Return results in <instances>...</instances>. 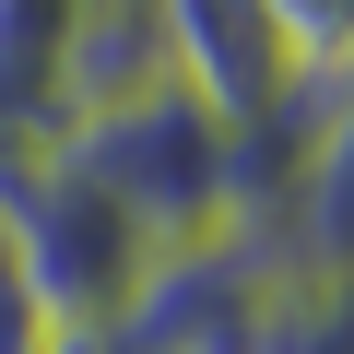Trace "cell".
<instances>
[{
    "label": "cell",
    "mask_w": 354,
    "mask_h": 354,
    "mask_svg": "<svg viewBox=\"0 0 354 354\" xmlns=\"http://www.w3.org/2000/svg\"><path fill=\"white\" fill-rule=\"evenodd\" d=\"M59 165L83 177L106 213L142 225L153 260H189V248L236 236V213H248V189H236V130H225L189 83H153V95H130V106L71 118V130H59Z\"/></svg>",
    "instance_id": "cell-1"
},
{
    "label": "cell",
    "mask_w": 354,
    "mask_h": 354,
    "mask_svg": "<svg viewBox=\"0 0 354 354\" xmlns=\"http://www.w3.org/2000/svg\"><path fill=\"white\" fill-rule=\"evenodd\" d=\"M36 354H142L130 330H36Z\"/></svg>",
    "instance_id": "cell-3"
},
{
    "label": "cell",
    "mask_w": 354,
    "mask_h": 354,
    "mask_svg": "<svg viewBox=\"0 0 354 354\" xmlns=\"http://www.w3.org/2000/svg\"><path fill=\"white\" fill-rule=\"evenodd\" d=\"M260 24L283 36V59H295L307 83H342V59H354V0H260Z\"/></svg>",
    "instance_id": "cell-2"
}]
</instances>
